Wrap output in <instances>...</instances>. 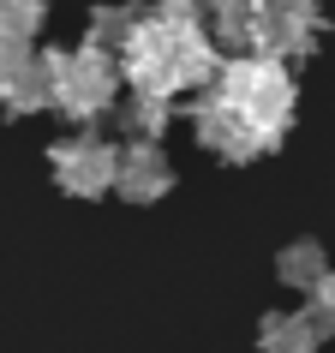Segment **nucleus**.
I'll list each match as a JSON object with an SVG mask.
<instances>
[{
  "label": "nucleus",
  "mask_w": 335,
  "mask_h": 353,
  "mask_svg": "<svg viewBox=\"0 0 335 353\" xmlns=\"http://www.w3.org/2000/svg\"><path fill=\"white\" fill-rule=\"evenodd\" d=\"M114 174H120V144L96 138L90 126H78L48 144V180L78 204H96L102 192H114Z\"/></svg>",
  "instance_id": "nucleus-5"
},
{
  "label": "nucleus",
  "mask_w": 335,
  "mask_h": 353,
  "mask_svg": "<svg viewBox=\"0 0 335 353\" xmlns=\"http://www.w3.org/2000/svg\"><path fill=\"white\" fill-rule=\"evenodd\" d=\"M168 6H192V12H210V0H168Z\"/></svg>",
  "instance_id": "nucleus-14"
},
{
  "label": "nucleus",
  "mask_w": 335,
  "mask_h": 353,
  "mask_svg": "<svg viewBox=\"0 0 335 353\" xmlns=\"http://www.w3.org/2000/svg\"><path fill=\"white\" fill-rule=\"evenodd\" d=\"M48 24V0H0V37L6 42H37Z\"/></svg>",
  "instance_id": "nucleus-12"
},
{
  "label": "nucleus",
  "mask_w": 335,
  "mask_h": 353,
  "mask_svg": "<svg viewBox=\"0 0 335 353\" xmlns=\"http://www.w3.org/2000/svg\"><path fill=\"white\" fill-rule=\"evenodd\" d=\"M114 120H120L126 138H156V144H162V132L174 126V96L126 90V96H120V108H114Z\"/></svg>",
  "instance_id": "nucleus-9"
},
{
  "label": "nucleus",
  "mask_w": 335,
  "mask_h": 353,
  "mask_svg": "<svg viewBox=\"0 0 335 353\" xmlns=\"http://www.w3.org/2000/svg\"><path fill=\"white\" fill-rule=\"evenodd\" d=\"M138 19H144V6H138V0H114V6H96L90 24H84V42H96V48L120 54V48H126V37L138 30Z\"/></svg>",
  "instance_id": "nucleus-11"
},
{
  "label": "nucleus",
  "mask_w": 335,
  "mask_h": 353,
  "mask_svg": "<svg viewBox=\"0 0 335 353\" xmlns=\"http://www.w3.org/2000/svg\"><path fill=\"white\" fill-rule=\"evenodd\" d=\"M305 312L317 317V323H323V335H335V270L323 281H317L312 294H305Z\"/></svg>",
  "instance_id": "nucleus-13"
},
{
  "label": "nucleus",
  "mask_w": 335,
  "mask_h": 353,
  "mask_svg": "<svg viewBox=\"0 0 335 353\" xmlns=\"http://www.w3.org/2000/svg\"><path fill=\"white\" fill-rule=\"evenodd\" d=\"M0 114L6 120H30V114H54V90H48V54H30L0 66Z\"/></svg>",
  "instance_id": "nucleus-7"
},
{
  "label": "nucleus",
  "mask_w": 335,
  "mask_h": 353,
  "mask_svg": "<svg viewBox=\"0 0 335 353\" xmlns=\"http://www.w3.org/2000/svg\"><path fill=\"white\" fill-rule=\"evenodd\" d=\"M192 138L227 168H252L287 144L299 120V78L287 60H258V54H227L222 72L186 102Z\"/></svg>",
  "instance_id": "nucleus-1"
},
{
  "label": "nucleus",
  "mask_w": 335,
  "mask_h": 353,
  "mask_svg": "<svg viewBox=\"0 0 335 353\" xmlns=\"http://www.w3.org/2000/svg\"><path fill=\"white\" fill-rule=\"evenodd\" d=\"M222 42L210 37V19L192 12V6H144L138 30L120 48V72H126V90H150V96H192L204 90L210 78L222 72Z\"/></svg>",
  "instance_id": "nucleus-2"
},
{
  "label": "nucleus",
  "mask_w": 335,
  "mask_h": 353,
  "mask_svg": "<svg viewBox=\"0 0 335 353\" xmlns=\"http://www.w3.org/2000/svg\"><path fill=\"white\" fill-rule=\"evenodd\" d=\"M174 192V162L156 138H126L120 144V174H114V198L120 204H162Z\"/></svg>",
  "instance_id": "nucleus-6"
},
{
  "label": "nucleus",
  "mask_w": 335,
  "mask_h": 353,
  "mask_svg": "<svg viewBox=\"0 0 335 353\" xmlns=\"http://www.w3.org/2000/svg\"><path fill=\"white\" fill-rule=\"evenodd\" d=\"M48 54V90H54V114L72 120V126H96L120 108L126 96V72H120V54L96 48V42H78V48H42Z\"/></svg>",
  "instance_id": "nucleus-4"
},
{
  "label": "nucleus",
  "mask_w": 335,
  "mask_h": 353,
  "mask_svg": "<svg viewBox=\"0 0 335 353\" xmlns=\"http://www.w3.org/2000/svg\"><path fill=\"white\" fill-rule=\"evenodd\" d=\"M210 37L222 54H258V60H312L329 12L323 0H210Z\"/></svg>",
  "instance_id": "nucleus-3"
},
{
  "label": "nucleus",
  "mask_w": 335,
  "mask_h": 353,
  "mask_svg": "<svg viewBox=\"0 0 335 353\" xmlns=\"http://www.w3.org/2000/svg\"><path fill=\"white\" fill-rule=\"evenodd\" d=\"M323 276H329V252H323V240H294V245H281V252H276V281H281V288L312 294Z\"/></svg>",
  "instance_id": "nucleus-10"
},
{
  "label": "nucleus",
  "mask_w": 335,
  "mask_h": 353,
  "mask_svg": "<svg viewBox=\"0 0 335 353\" xmlns=\"http://www.w3.org/2000/svg\"><path fill=\"white\" fill-rule=\"evenodd\" d=\"M329 341L312 312H263L258 317V353H317Z\"/></svg>",
  "instance_id": "nucleus-8"
}]
</instances>
